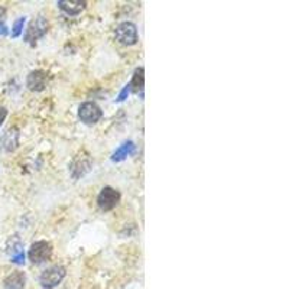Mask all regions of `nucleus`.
<instances>
[{"label":"nucleus","mask_w":289,"mask_h":289,"mask_svg":"<svg viewBox=\"0 0 289 289\" xmlns=\"http://www.w3.org/2000/svg\"><path fill=\"white\" fill-rule=\"evenodd\" d=\"M19 137H20L19 129H8V130L0 136V148H2L5 152H13L17 146H19Z\"/></svg>","instance_id":"obj_7"},{"label":"nucleus","mask_w":289,"mask_h":289,"mask_svg":"<svg viewBox=\"0 0 289 289\" xmlns=\"http://www.w3.org/2000/svg\"><path fill=\"white\" fill-rule=\"evenodd\" d=\"M0 35H2V36L8 35V28H6L3 24H0Z\"/></svg>","instance_id":"obj_19"},{"label":"nucleus","mask_w":289,"mask_h":289,"mask_svg":"<svg viewBox=\"0 0 289 289\" xmlns=\"http://www.w3.org/2000/svg\"><path fill=\"white\" fill-rule=\"evenodd\" d=\"M133 152H135V143L133 142H126V143L121 144L116 152L113 153V162L123 161V159H126L129 155H132Z\"/></svg>","instance_id":"obj_13"},{"label":"nucleus","mask_w":289,"mask_h":289,"mask_svg":"<svg viewBox=\"0 0 289 289\" xmlns=\"http://www.w3.org/2000/svg\"><path fill=\"white\" fill-rule=\"evenodd\" d=\"M114 35H116V39L123 45H135L137 42L136 25L132 22H123L116 28Z\"/></svg>","instance_id":"obj_5"},{"label":"nucleus","mask_w":289,"mask_h":289,"mask_svg":"<svg viewBox=\"0 0 289 289\" xmlns=\"http://www.w3.org/2000/svg\"><path fill=\"white\" fill-rule=\"evenodd\" d=\"M5 17H6V9L3 8V6H0V24H3Z\"/></svg>","instance_id":"obj_18"},{"label":"nucleus","mask_w":289,"mask_h":289,"mask_svg":"<svg viewBox=\"0 0 289 289\" xmlns=\"http://www.w3.org/2000/svg\"><path fill=\"white\" fill-rule=\"evenodd\" d=\"M129 93H130V89H129V86H126L125 89L121 90L120 96H119V98H117V101H123V100L129 96Z\"/></svg>","instance_id":"obj_17"},{"label":"nucleus","mask_w":289,"mask_h":289,"mask_svg":"<svg viewBox=\"0 0 289 289\" xmlns=\"http://www.w3.org/2000/svg\"><path fill=\"white\" fill-rule=\"evenodd\" d=\"M91 165H93V162L90 159L89 155H86V156H77V158L74 159V162L71 163V167H70L71 175L75 178V179L84 177L90 169H91Z\"/></svg>","instance_id":"obj_8"},{"label":"nucleus","mask_w":289,"mask_h":289,"mask_svg":"<svg viewBox=\"0 0 289 289\" xmlns=\"http://www.w3.org/2000/svg\"><path fill=\"white\" fill-rule=\"evenodd\" d=\"M65 276V269L63 266L59 265H55V266H51L49 269L47 271H44L42 275H40L39 278V282H40V286L44 289H54L56 288L63 279H64Z\"/></svg>","instance_id":"obj_1"},{"label":"nucleus","mask_w":289,"mask_h":289,"mask_svg":"<svg viewBox=\"0 0 289 289\" xmlns=\"http://www.w3.org/2000/svg\"><path fill=\"white\" fill-rule=\"evenodd\" d=\"M86 2L82 0H59L58 2V6L59 9L65 12L67 15H70V16H77V15H80L81 12L86 9Z\"/></svg>","instance_id":"obj_10"},{"label":"nucleus","mask_w":289,"mask_h":289,"mask_svg":"<svg viewBox=\"0 0 289 289\" xmlns=\"http://www.w3.org/2000/svg\"><path fill=\"white\" fill-rule=\"evenodd\" d=\"M26 86L31 91H42L47 87V72L42 70H35L29 72L26 78Z\"/></svg>","instance_id":"obj_9"},{"label":"nucleus","mask_w":289,"mask_h":289,"mask_svg":"<svg viewBox=\"0 0 289 289\" xmlns=\"http://www.w3.org/2000/svg\"><path fill=\"white\" fill-rule=\"evenodd\" d=\"M78 117L86 125H94L103 117V110L93 101L82 103L78 109Z\"/></svg>","instance_id":"obj_6"},{"label":"nucleus","mask_w":289,"mask_h":289,"mask_svg":"<svg viewBox=\"0 0 289 289\" xmlns=\"http://www.w3.org/2000/svg\"><path fill=\"white\" fill-rule=\"evenodd\" d=\"M51 255H52V246H51V243L45 240L33 243L31 249H29V253H28L29 260L35 265H39V263L49 260Z\"/></svg>","instance_id":"obj_3"},{"label":"nucleus","mask_w":289,"mask_h":289,"mask_svg":"<svg viewBox=\"0 0 289 289\" xmlns=\"http://www.w3.org/2000/svg\"><path fill=\"white\" fill-rule=\"evenodd\" d=\"M6 117H8V109L3 107V106H0V126L3 125V121H5Z\"/></svg>","instance_id":"obj_16"},{"label":"nucleus","mask_w":289,"mask_h":289,"mask_svg":"<svg viewBox=\"0 0 289 289\" xmlns=\"http://www.w3.org/2000/svg\"><path fill=\"white\" fill-rule=\"evenodd\" d=\"M47 32H48V20L44 16L35 17L31 20V24L28 25V29L25 33V40L28 44H35Z\"/></svg>","instance_id":"obj_2"},{"label":"nucleus","mask_w":289,"mask_h":289,"mask_svg":"<svg viewBox=\"0 0 289 289\" xmlns=\"http://www.w3.org/2000/svg\"><path fill=\"white\" fill-rule=\"evenodd\" d=\"M12 262H13V263H16V265H22V263L25 262L24 250H22V252H19V253H16V255H13V256H12Z\"/></svg>","instance_id":"obj_15"},{"label":"nucleus","mask_w":289,"mask_h":289,"mask_svg":"<svg viewBox=\"0 0 289 289\" xmlns=\"http://www.w3.org/2000/svg\"><path fill=\"white\" fill-rule=\"evenodd\" d=\"M26 276L20 271H15L9 275L8 278L3 281V288L5 289H24Z\"/></svg>","instance_id":"obj_11"},{"label":"nucleus","mask_w":289,"mask_h":289,"mask_svg":"<svg viewBox=\"0 0 289 289\" xmlns=\"http://www.w3.org/2000/svg\"><path fill=\"white\" fill-rule=\"evenodd\" d=\"M120 201V193L117 190H114L112 187H105L98 197H97V204H98V209L103 210V211H110L113 210Z\"/></svg>","instance_id":"obj_4"},{"label":"nucleus","mask_w":289,"mask_h":289,"mask_svg":"<svg viewBox=\"0 0 289 289\" xmlns=\"http://www.w3.org/2000/svg\"><path fill=\"white\" fill-rule=\"evenodd\" d=\"M24 25H25V17H20V19H17L16 22H15V25H13V31H12V36H13V38H17V36L22 33Z\"/></svg>","instance_id":"obj_14"},{"label":"nucleus","mask_w":289,"mask_h":289,"mask_svg":"<svg viewBox=\"0 0 289 289\" xmlns=\"http://www.w3.org/2000/svg\"><path fill=\"white\" fill-rule=\"evenodd\" d=\"M143 84H144V70L143 67L140 68H136L135 72H133V77H132V81L129 84V89L133 93H139L143 90Z\"/></svg>","instance_id":"obj_12"}]
</instances>
